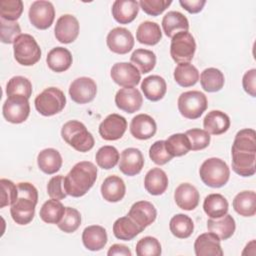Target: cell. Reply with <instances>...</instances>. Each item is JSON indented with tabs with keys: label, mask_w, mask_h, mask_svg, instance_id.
Instances as JSON below:
<instances>
[{
	"label": "cell",
	"mask_w": 256,
	"mask_h": 256,
	"mask_svg": "<svg viewBox=\"0 0 256 256\" xmlns=\"http://www.w3.org/2000/svg\"><path fill=\"white\" fill-rule=\"evenodd\" d=\"M119 152L114 146L106 145L98 149L96 152V163L102 169H112L119 161Z\"/></svg>",
	"instance_id": "cell-43"
},
{
	"label": "cell",
	"mask_w": 256,
	"mask_h": 256,
	"mask_svg": "<svg viewBox=\"0 0 256 256\" xmlns=\"http://www.w3.org/2000/svg\"><path fill=\"white\" fill-rule=\"evenodd\" d=\"M23 12V2L21 0L0 1V16L4 20L16 21Z\"/></svg>",
	"instance_id": "cell-48"
},
{
	"label": "cell",
	"mask_w": 256,
	"mask_h": 256,
	"mask_svg": "<svg viewBox=\"0 0 256 256\" xmlns=\"http://www.w3.org/2000/svg\"><path fill=\"white\" fill-rule=\"evenodd\" d=\"M235 228V220L229 214H226L217 219L210 218L207 221L208 231L214 233L220 240H226L230 238L234 234Z\"/></svg>",
	"instance_id": "cell-30"
},
{
	"label": "cell",
	"mask_w": 256,
	"mask_h": 256,
	"mask_svg": "<svg viewBox=\"0 0 256 256\" xmlns=\"http://www.w3.org/2000/svg\"><path fill=\"white\" fill-rule=\"evenodd\" d=\"M18 198L11 205L12 219L19 225L29 224L34 218L35 206L38 202V191L34 185L28 182L17 184Z\"/></svg>",
	"instance_id": "cell-2"
},
{
	"label": "cell",
	"mask_w": 256,
	"mask_h": 256,
	"mask_svg": "<svg viewBox=\"0 0 256 256\" xmlns=\"http://www.w3.org/2000/svg\"><path fill=\"white\" fill-rule=\"evenodd\" d=\"M200 195L198 190L189 183L180 184L174 192V200L177 206L183 210H193L198 206Z\"/></svg>",
	"instance_id": "cell-22"
},
{
	"label": "cell",
	"mask_w": 256,
	"mask_h": 256,
	"mask_svg": "<svg viewBox=\"0 0 256 256\" xmlns=\"http://www.w3.org/2000/svg\"><path fill=\"white\" fill-rule=\"evenodd\" d=\"M178 110L187 119H197L207 109L208 101L204 93L196 90L183 92L178 98Z\"/></svg>",
	"instance_id": "cell-7"
},
{
	"label": "cell",
	"mask_w": 256,
	"mask_h": 256,
	"mask_svg": "<svg viewBox=\"0 0 256 256\" xmlns=\"http://www.w3.org/2000/svg\"><path fill=\"white\" fill-rule=\"evenodd\" d=\"M200 83L207 92H217L224 86L225 79L223 73L217 68H206L201 72Z\"/></svg>",
	"instance_id": "cell-37"
},
{
	"label": "cell",
	"mask_w": 256,
	"mask_h": 256,
	"mask_svg": "<svg viewBox=\"0 0 256 256\" xmlns=\"http://www.w3.org/2000/svg\"><path fill=\"white\" fill-rule=\"evenodd\" d=\"M169 228L175 237L185 239L191 236L194 230V224L189 216L185 214H176L171 218Z\"/></svg>",
	"instance_id": "cell-40"
},
{
	"label": "cell",
	"mask_w": 256,
	"mask_h": 256,
	"mask_svg": "<svg viewBox=\"0 0 256 256\" xmlns=\"http://www.w3.org/2000/svg\"><path fill=\"white\" fill-rule=\"evenodd\" d=\"M172 3L171 0H140L139 6L142 10L151 16L160 15Z\"/></svg>",
	"instance_id": "cell-53"
},
{
	"label": "cell",
	"mask_w": 256,
	"mask_h": 256,
	"mask_svg": "<svg viewBox=\"0 0 256 256\" xmlns=\"http://www.w3.org/2000/svg\"><path fill=\"white\" fill-rule=\"evenodd\" d=\"M139 12V2L135 0H116L112 5V16L120 24L131 23Z\"/></svg>",
	"instance_id": "cell-23"
},
{
	"label": "cell",
	"mask_w": 256,
	"mask_h": 256,
	"mask_svg": "<svg viewBox=\"0 0 256 256\" xmlns=\"http://www.w3.org/2000/svg\"><path fill=\"white\" fill-rule=\"evenodd\" d=\"M108 48L116 54H126L134 46V37L132 33L123 27L112 29L106 38Z\"/></svg>",
	"instance_id": "cell-13"
},
{
	"label": "cell",
	"mask_w": 256,
	"mask_h": 256,
	"mask_svg": "<svg viewBox=\"0 0 256 256\" xmlns=\"http://www.w3.org/2000/svg\"><path fill=\"white\" fill-rule=\"evenodd\" d=\"M6 94L8 97L13 95H22L29 99L32 94V84L26 77L14 76L6 85Z\"/></svg>",
	"instance_id": "cell-45"
},
{
	"label": "cell",
	"mask_w": 256,
	"mask_h": 256,
	"mask_svg": "<svg viewBox=\"0 0 256 256\" xmlns=\"http://www.w3.org/2000/svg\"><path fill=\"white\" fill-rule=\"evenodd\" d=\"M126 186L122 178L116 175L108 176L101 185V195L108 202H118L123 199Z\"/></svg>",
	"instance_id": "cell-24"
},
{
	"label": "cell",
	"mask_w": 256,
	"mask_h": 256,
	"mask_svg": "<svg viewBox=\"0 0 256 256\" xmlns=\"http://www.w3.org/2000/svg\"><path fill=\"white\" fill-rule=\"evenodd\" d=\"M195 39L188 31L178 32L171 38L170 55L176 63H189L195 54Z\"/></svg>",
	"instance_id": "cell-8"
},
{
	"label": "cell",
	"mask_w": 256,
	"mask_h": 256,
	"mask_svg": "<svg viewBox=\"0 0 256 256\" xmlns=\"http://www.w3.org/2000/svg\"><path fill=\"white\" fill-rule=\"evenodd\" d=\"M130 61L142 74H146L153 70L156 64V55L151 50L136 49L131 57Z\"/></svg>",
	"instance_id": "cell-41"
},
{
	"label": "cell",
	"mask_w": 256,
	"mask_h": 256,
	"mask_svg": "<svg viewBox=\"0 0 256 256\" xmlns=\"http://www.w3.org/2000/svg\"><path fill=\"white\" fill-rule=\"evenodd\" d=\"M135 250L138 256H159L162 252L160 242L152 236L140 239L136 244Z\"/></svg>",
	"instance_id": "cell-47"
},
{
	"label": "cell",
	"mask_w": 256,
	"mask_h": 256,
	"mask_svg": "<svg viewBox=\"0 0 256 256\" xmlns=\"http://www.w3.org/2000/svg\"><path fill=\"white\" fill-rule=\"evenodd\" d=\"M232 149L256 152V133L253 129H242L237 132Z\"/></svg>",
	"instance_id": "cell-44"
},
{
	"label": "cell",
	"mask_w": 256,
	"mask_h": 256,
	"mask_svg": "<svg viewBox=\"0 0 256 256\" xmlns=\"http://www.w3.org/2000/svg\"><path fill=\"white\" fill-rule=\"evenodd\" d=\"M242 85L245 92L251 97L256 96V69H250L244 74Z\"/></svg>",
	"instance_id": "cell-55"
},
{
	"label": "cell",
	"mask_w": 256,
	"mask_h": 256,
	"mask_svg": "<svg viewBox=\"0 0 256 256\" xmlns=\"http://www.w3.org/2000/svg\"><path fill=\"white\" fill-rule=\"evenodd\" d=\"M14 58L23 66H32L41 58V49L30 34H21L13 43Z\"/></svg>",
	"instance_id": "cell-5"
},
{
	"label": "cell",
	"mask_w": 256,
	"mask_h": 256,
	"mask_svg": "<svg viewBox=\"0 0 256 256\" xmlns=\"http://www.w3.org/2000/svg\"><path fill=\"white\" fill-rule=\"evenodd\" d=\"M29 20L33 26L45 30L49 28L55 18V9L51 2L45 0L34 1L28 12Z\"/></svg>",
	"instance_id": "cell-10"
},
{
	"label": "cell",
	"mask_w": 256,
	"mask_h": 256,
	"mask_svg": "<svg viewBox=\"0 0 256 256\" xmlns=\"http://www.w3.org/2000/svg\"><path fill=\"white\" fill-rule=\"evenodd\" d=\"M165 147L173 157H180L187 154L190 148L188 137L183 133H176L165 140Z\"/></svg>",
	"instance_id": "cell-42"
},
{
	"label": "cell",
	"mask_w": 256,
	"mask_h": 256,
	"mask_svg": "<svg viewBox=\"0 0 256 256\" xmlns=\"http://www.w3.org/2000/svg\"><path fill=\"white\" fill-rule=\"evenodd\" d=\"M82 242L88 250L99 251L107 243L106 230L99 225L88 226L83 230Z\"/></svg>",
	"instance_id": "cell-26"
},
{
	"label": "cell",
	"mask_w": 256,
	"mask_h": 256,
	"mask_svg": "<svg viewBox=\"0 0 256 256\" xmlns=\"http://www.w3.org/2000/svg\"><path fill=\"white\" fill-rule=\"evenodd\" d=\"M127 216L133 220L142 230H144L155 221L157 211L152 203L142 200L135 202L131 206Z\"/></svg>",
	"instance_id": "cell-16"
},
{
	"label": "cell",
	"mask_w": 256,
	"mask_h": 256,
	"mask_svg": "<svg viewBox=\"0 0 256 256\" xmlns=\"http://www.w3.org/2000/svg\"><path fill=\"white\" fill-rule=\"evenodd\" d=\"M1 184V204L0 208L5 206H11L18 198V188L12 181L2 178L0 180Z\"/></svg>",
	"instance_id": "cell-51"
},
{
	"label": "cell",
	"mask_w": 256,
	"mask_h": 256,
	"mask_svg": "<svg viewBox=\"0 0 256 256\" xmlns=\"http://www.w3.org/2000/svg\"><path fill=\"white\" fill-rule=\"evenodd\" d=\"M144 166V157L137 148H126L122 151L119 162L120 171L127 176H134L141 172Z\"/></svg>",
	"instance_id": "cell-19"
},
{
	"label": "cell",
	"mask_w": 256,
	"mask_h": 256,
	"mask_svg": "<svg viewBox=\"0 0 256 256\" xmlns=\"http://www.w3.org/2000/svg\"><path fill=\"white\" fill-rule=\"evenodd\" d=\"M143 103V97L140 91L134 87L121 88L115 95V104L120 109L127 113L138 111Z\"/></svg>",
	"instance_id": "cell-18"
},
{
	"label": "cell",
	"mask_w": 256,
	"mask_h": 256,
	"mask_svg": "<svg viewBox=\"0 0 256 256\" xmlns=\"http://www.w3.org/2000/svg\"><path fill=\"white\" fill-rule=\"evenodd\" d=\"M199 175L205 185L212 188H220L228 182L230 170L222 159L212 157L202 163Z\"/></svg>",
	"instance_id": "cell-4"
},
{
	"label": "cell",
	"mask_w": 256,
	"mask_h": 256,
	"mask_svg": "<svg viewBox=\"0 0 256 256\" xmlns=\"http://www.w3.org/2000/svg\"><path fill=\"white\" fill-rule=\"evenodd\" d=\"M65 208L59 200L51 198L42 205L39 215L46 223L58 224L65 213Z\"/></svg>",
	"instance_id": "cell-38"
},
{
	"label": "cell",
	"mask_w": 256,
	"mask_h": 256,
	"mask_svg": "<svg viewBox=\"0 0 256 256\" xmlns=\"http://www.w3.org/2000/svg\"><path fill=\"white\" fill-rule=\"evenodd\" d=\"M162 28L166 36L172 38L176 33L188 31V19L178 11H169L162 19Z\"/></svg>",
	"instance_id": "cell-31"
},
{
	"label": "cell",
	"mask_w": 256,
	"mask_h": 256,
	"mask_svg": "<svg viewBox=\"0 0 256 256\" xmlns=\"http://www.w3.org/2000/svg\"><path fill=\"white\" fill-rule=\"evenodd\" d=\"M149 157L157 165H164L173 158L165 147V140L156 141L151 145L149 149Z\"/></svg>",
	"instance_id": "cell-52"
},
{
	"label": "cell",
	"mask_w": 256,
	"mask_h": 256,
	"mask_svg": "<svg viewBox=\"0 0 256 256\" xmlns=\"http://www.w3.org/2000/svg\"><path fill=\"white\" fill-rule=\"evenodd\" d=\"M127 129L126 119L116 113L108 115L99 125V134L104 140L114 141L120 139Z\"/></svg>",
	"instance_id": "cell-14"
},
{
	"label": "cell",
	"mask_w": 256,
	"mask_h": 256,
	"mask_svg": "<svg viewBox=\"0 0 256 256\" xmlns=\"http://www.w3.org/2000/svg\"><path fill=\"white\" fill-rule=\"evenodd\" d=\"M143 230L128 216L118 218L113 224V234L117 239L129 241Z\"/></svg>",
	"instance_id": "cell-36"
},
{
	"label": "cell",
	"mask_w": 256,
	"mask_h": 256,
	"mask_svg": "<svg viewBox=\"0 0 256 256\" xmlns=\"http://www.w3.org/2000/svg\"><path fill=\"white\" fill-rule=\"evenodd\" d=\"M34 104L36 110L41 115L53 116L64 109L66 97L59 88L49 87L37 95Z\"/></svg>",
	"instance_id": "cell-6"
},
{
	"label": "cell",
	"mask_w": 256,
	"mask_h": 256,
	"mask_svg": "<svg viewBox=\"0 0 256 256\" xmlns=\"http://www.w3.org/2000/svg\"><path fill=\"white\" fill-rule=\"evenodd\" d=\"M196 256H222L220 239L212 232L199 235L194 243Z\"/></svg>",
	"instance_id": "cell-21"
},
{
	"label": "cell",
	"mask_w": 256,
	"mask_h": 256,
	"mask_svg": "<svg viewBox=\"0 0 256 256\" xmlns=\"http://www.w3.org/2000/svg\"><path fill=\"white\" fill-rule=\"evenodd\" d=\"M234 210L241 216L251 217L256 213V194L254 191H242L233 200Z\"/></svg>",
	"instance_id": "cell-35"
},
{
	"label": "cell",
	"mask_w": 256,
	"mask_h": 256,
	"mask_svg": "<svg viewBox=\"0 0 256 256\" xmlns=\"http://www.w3.org/2000/svg\"><path fill=\"white\" fill-rule=\"evenodd\" d=\"M47 193L50 198L62 200L68 195L64 187V177L57 175L52 177L47 184Z\"/></svg>",
	"instance_id": "cell-54"
},
{
	"label": "cell",
	"mask_w": 256,
	"mask_h": 256,
	"mask_svg": "<svg viewBox=\"0 0 256 256\" xmlns=\"http://www.w3.org/2000/svg\"><path fill=\"white\" fill-rule=\"evenodd\" d=\"M156 130V122L148 114H138L131 120L130 132L136 139L147 140L155 135Z\"/></svg>",
	"instance_id": "cell-20"
},
{
	"label": "cell",
	"mask_w": 256,
	"mask_h": 256,
	"mask_svg": "<svg viewBox=\"0 0 256 256\" xmlns=\"http://www.w3.org/2000/svg\"><path fill=\"white\" fill-rule=\"evenodd\" d=\"M61 136L67 144L79 152H87L95 144L92 134L82 122L77 120L66 122L61 129Z\"/></svg>",
	"instance_id": "cell-3"
},
{
	"label": "cell",
	"mask_w": 256,
	"mask_h": 256,
	"mask_svg": "<svg viewBox=\"0 0 256 256\" xmlns=\"http://www.w3.org/2000/svg\"><path fill=\"white\" fill-rule=\"evenodd\" d=\"M108 256H113V255H122V256H131L132 253L130 251V249L123 245V244H113L108 252H107Z\"/></svg>",
	"instance_id": "cell-57"
},
{
	"label": "cell",
	"mask_w": 256,
	"mask_h": 256,
	"mask_svg": "<svg viewBox=\"0 0 256 256\" xmlns=\"http://www.w3.org/2000/svg\"><path fill=\"white\" fill-rule=\"evenodd\" d=\"M179 4L189 13L195 14L200 12L204 5L206 4L205 0H180Z\"/></svg>",
	"instance_id": "cell-56"
},
{
	"label": "cell",
	"mask_w": 256,
	"mask_h": 256,
	"mask_svg": "<svg viewBox=\"0 0 256 256\" xmlns=\"http://www.w3.org/2000/svg\"><path fill=\"white\" fill-rule=\"evenodd\" d=\"M228 201L226 198L218 193L209 194L204 199L203 209L205 213L213 219L220 218L227 214L228 212Z\"/></svg>",
	"instance_id": "cell-33"
},
{
	"label": "cell",
	"mask_w": 256,
	"mask_h": 256,
	"mask_svg": "<svg viewBox=\"0 0 256 256\" xmlns=\"http://www.w3.org/2000/svg\"><path fill=\"white\" fill-rule=\"evenodd\" d=\"M54 33L59 42L64 44L72 43L79 34V22L77 18L70 14L60 16L56 21Z\"/></svg>",
	"instance_id": "cell-15"
},
{
	"label": "cell",
	"mask_w": 256,
	"mask_h": 256,
	"mask_svg": "<svg viewBox=\"0 0 256 256\" xmlns=\"http://www.w3.org/2000/svg\"><path fill=\"white\" fill-rule=\"evenodd\" d=\"M2 113L4 118L10 123L19 124L24 122L30 113L28 98L22 95L7 97L2 107Z\"/></svg>",
	"instance_id": "cell-9"
},
{
	"label": "cell",
	"mask_w": 256,
	"mask_h": 256,
	"mask_svg": "<svg viewBox=\"0 0 256 256\" xmlns=\"http://www.w3.org/2000/svg\"><path fill=\"white\" fill-rule=\"evenodd\" d=\"M141 90L148 100L155 102L164 97L167 85L165 80L159 75H150L142 81Z\"/></svg>",
	"instance_id": "cell-29"
},
{
	"label": "cell",
	"mask_w": 256,
	"mask_h": 256,
	"mask_svg": "<svg viewBox=\"0 0 256 256\" xmlns=\"http://www.w3.org/2000/svg\"><path fill=\"white\" fill-rule=\"evenodd\" d=\"M1 41L6 44L14 43L16 38L21 35V28L16 21H8L0 18Z\"/></svg>",
	"instance_id": "cell-50"
},
{
	"label": "cell",
	"mask_w": 256,
	"mask_h": 256,
	"mask_svg": "<svg viewBox=\"0 0 256 256\" xmlns=\"http://www.w3.org/2000/svg\"><path fill=\"white\" fill-rule=\"evenodd\" d=\"M97 93L95 81L89 77H79L75 79L69 87V95L77 104H86L91 102Z\"/></svg>",
	"instance_id": "cell-12"
},
{
	"label": "cell",
	"mask_w": 256,
	"mask_h": 256,
	"mask_svg": "<svg viewBox=\"0 0 256 256\" xmlns=\"http://www.w3.org/2000/svg\"><path fill=\"white\" fill-rule=\"evenodd\" d=\"M37 163L42 172L50 175L59 171L62 166V157L56 149L46 148L38 154Z\"/></svg>",
	"instance_id": "cell-32"
},
{
	"label": "cell",
	"mask_w": 256,
	"mask_h": 256,
	"mask_svg": "<svg viewBox=\"0 0 256 256\" xmlns=\"http://www.w3.org/2000/svg\"><path fill=\"white\" fill-rule=\"evenodd\" d=\"M72 55L64 47H55L48 52L46 62L48 67L57 73L68 70L72 64Z\"/></svg>",
	"instance_id": "cell-28"
},
{
	"label": "cell",
	"mask_w": 256,
	"mask_h": 256,
	"mask_svg": "<svg viewBox=\"0 0 256 256\" xmlns=\"http://www.w3.org/2000/svg\"><path fill=\"white\" fill-rule=\"evenodd\" d=\"M204 130L212 135L225 133L230 127V118L220 110H212L204 117Z\"/></svg>",
	"instance_id": "cell-25"
},
{
	"label": "cell",
	"mask_w": 256,
	"mask_h": 256,
	"mask_svg": "<svg viewBox=\"0 0 256 256\" xmlns=\"http://www.w3.org/2000/svg\"><path fill=\"white\" fill-rule=\"evenodd\" d=\"M162 38L160 26L152 21L142 22L136 31V39L139 43L145 45H155Z\"/></svg>",
	"instance_id": "cell-34"
},
{
	"label": "cell",
	"mask_w": 256,
	"mask_h": 256,
	"mask_svg": "<svg viewBox=\"0 0 256 256\" xmlns=\"http://www.w3.org/2000/svg\"><path fill=\"white\" fill-rule=\"evenodd\" d=\"M96 179V166L90 161H81L75 164L64 177V187L68 195L81 197L91 189Z\"/></svg>",
	"instance_id": "cell-1"
},
{
	"label": "cell",
	"mask_w": 256,
	"mask_h": 256,
	"mask_svg": "<svg viewBox=\"0 0 256 256\" xmlns=\"http://www.w3.org/2000/svg\"><path fill=\"white\" fill-rule=\"evenodd\" d=\"M144 187L151 195H161L168 187V177L160 168H152L144 178Z\"/></svg>",
	"instance_id": "cell-27"
},
{
	"label": "cell",
	"mask_w": 256,
	"mask_h": 256,
	"mask_svg": "<svg viewBox=\"0 0 256 256\" xmlns=\"http://www.w3.org/2000/svg\"><path fill=\"white\" fill-rule=\"evenodd\" d=\"M185 135L188 137L190 142V148L193 151L202 150L206 148L210 143V134L203 129L193 128L187 130L185 132Z\"/></svg>",
	"instance_id": "cell-49"
},
{
	"label": "cell",
	"mask_w": 256,
	"mask_h": 256,
	"mask_svg": "<svg viewBox=\"0 0 256 256\" xmlns=\"http://www.w3.org/2000/svg\"><path fill=\"white\" fill-rule=\"evenodd\" d=\"M110 75L116 84L124 88L134 87L141 80L140 71L133 64L127 62L115 63L111 68Z\"/></svg>",
	"instance_id": "cell-11"
},
{
	"label": "cell",
	"mask_w": 256,
	"mask_h": 256,
	"mask_svg": "<svg viewBox=\"0 0 256 256\" xmlns=\"http://www.w3.org/2000/svg\"><path fill=\"white\" fill-rule=\"evenodd\" d=\"M174 79L178 85L182 87H190L198 82L199 72L194 65L190 63H181L178 64L174 70Z\"/></svg>",
	"instance_id": "cell-39"
},
{
	"label": "cell",
	"mask_w": 256,
	"mask_h": 256,
	"mask_svg": "<svg viewBox=\"0 0 256 256\" xmlns=\"http://www.w3.org/2000/svg\"><path fill=\"white\" fill-rule=\"evenodd\" d=\"M81 224V215L80 212L72 207H66L65 213L57 224L60 230L65 233H72L75 232Z\"/></svg>",
	"instance_id": "cell-46"
},
{
	"label": "cell",
	"mask_w": 256,
	"mask_h": 256,
	"mask_svg": "<svg viewBox=\"0 0 256 256\" xmlns=\"http://www.w3.org/2000/svg\"><path fill=\"white\" fill-rule=\"evenodd\" d=\"M232 169L235 173L242 177L253 176L256 172V152L231 150Z\"/></svg>",
	"instance_id": "cell-17"
}]
</instances>
